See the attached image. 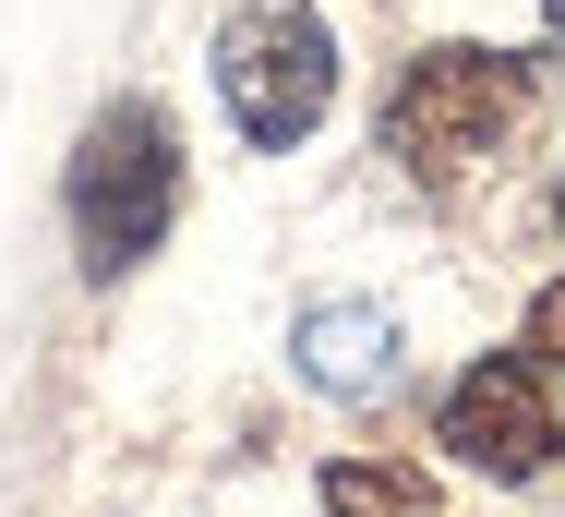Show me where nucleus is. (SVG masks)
I'll return each instance as SVG.
<instances>
[{
    "label": "nucleus",
    "mask_w": 565,
    "mask_h": 517,
    "mask_svg": "<svg viewBox=\"0 0 565 517\" xmlns=\"http://www.w3.org/2000/svg\"><path fill=\"white\" fill-rule=\"evenodd\" d=\"M181 217V133L157 97H109L73 145V241H85V277H132Z\"/></svg>",
    "instance_id": "obj_1"
},
{
    "label": "nucleus",
    "mask_w": 565,
    "mask_h": 517,
    "mask_svg": "<svg viewBox=\"0 0 565 517\" xmlns=\"http://www.w3.org/2000/svg\"><path fill=\"white\" fill-rule=\"evenodd\" d=\"M518 120H530V61H505V49H422L397 73V97H385V157L446 193L469 169H493V145Z\"/></svg>",
    "instance_id": "obj_2"
},
{
    "label": "nucleus",
    "mask_w": 565,
    "mask_h": 517,
    "mask_svg": "<svg viewBox=\"0 0 565 517\" xmlns=\"http://www.w3.org/2000/svg\"><path fill=\"white\" fill-rule=\"evenodd\" d=\"M205 73H217V108L241 120V145H301L338 108V36L313 0H241Z\"/></svg>",
    "instance_id": "obj_3"
},
{
    "label": "nucleus",
    "mask_w": 565,
    "mask_h": 517,
    "mask_svg": "<svg viewBox=\"0 0 565 517\" xmlns=\"http://www.w3.org/2000/svg\"><path fill=\"white\" fill-rule=\"evenodd\" d=\"M434 445L469 457L481 482H542V469H554V445H565V421H554V386L530 373V349L469 361V373L446 386V410H434Z\"/></svg>",
    "instance_id": "obj_4"
},
{
    "label": "nucleus",
    "mask_w": 565,
    "mask_h": 517,
    "mask_svg": "<svg viewBox=\"0 0 565 517\" xmlns=\"http://www.w3.org/2000/svg\"><path fill=\"white\" fill-rule=\"evenodd\" d=\"M289 361H301V386H326V398H385V386H397V313L385 302H313L301 337H289Z\"/></svg>",
    "instance_id": "obj_5"
},
{
    "label": "nucleus",
    "mask_w": 565,
    "mask_h": 517,
    "mask_svg": "<svg viewBox=\"0 0 565 517\" xmlns=\"http://www.w3.org/2000/svg\"><path fill=\"white\" fill-rule=\"evenodd\" d=\"M326 517H434V469H409V457H338L326 469Z\"/></svg>",
    "instance_id": "obj_6"
},
{
    "label": "nucleus",
    "mask_w": 565,
    "mask_h": 517,
    "mask_svg": "<svg viewBox=\"0 0 565 517\" xmlns=\"http://www.w3.org/2000/svg\"><path fill=\"white\" fill-rule=\"evenodd\" d=\"M530 373H542V386H565V277L530 302Z\"/></svg>",
    "instance_id": "obj_7"
},
{
    "label": "nucleus",
    "mask_w": 565,
    "mask_h": 517,
    "mask_svg": "<svg viewBox=\"0 0 565 517\" xmlns=\"http://www.w3.org/2000/svg\"><path fill=\"white\" fill-rule=\"evenodd\" d=\"M542 49H554V61H565V0H542Z\"/></svg>",
    "instance_id": "obj_8"
},
{
    "label": "nucleus",
    "mask_w": 565,
    "mask_h": 517,
    "mask_svg": "<svg viewBox=\"0 0 565 517\" xmlns=\"http://www.w3.org/2000/svg\"><path fill=\"white\" fill-rule=\"evenodd\" d=\"M554 217H565V181H554Z\"/></svg>",
    "instance_id": "obj_9"
}]
</instances>
